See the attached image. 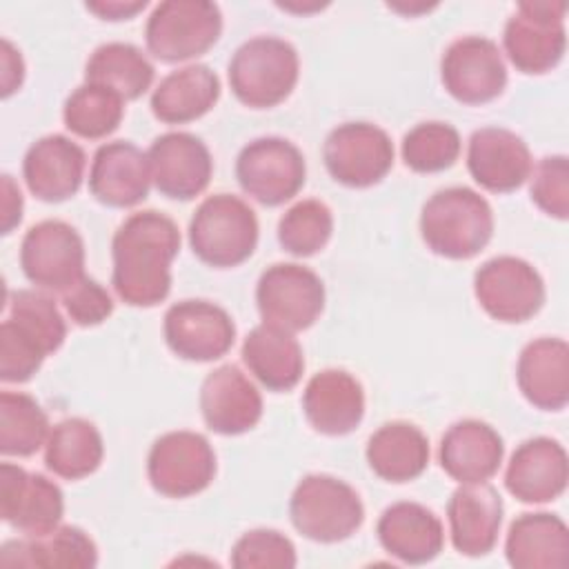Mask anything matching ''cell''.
Listing matches in <instances>:
<instances>
[{
  "label": "cell",
  "instance_id": "6da1fadb",
  "mask_svg": "<svg viewBox=\"0 0 569 569\" xmlns=\"http://www.w3.org/2000/svg\"><path fill=\"white\" fill-rule=\"evenodd\" d=\"M180 251L176 222L158 211L131 213L111 242V282L131 307H153L171 291V262Z\"/></svg>",
  "mask_w": 569,
  "mask_h": 569
},
{
  "label": "cell",
  "instance_id": "7a4b0ae2",
  "mask_svg": "<svg viewBox=\"0 0 569 569\" xmlns=\"http://www.w3.org/2000/svg\"><path fill=\"white\" fill-rule=\"evenodd\" d=\"M420 236L442 258H473L493 236L491 204L469 187L440 189L422 207Z\"/></svg>",
  "mask_w": 569,
  "mask_h": 569
},
{
  "label": "cell",
  "instance_id": "3957f363",
  "mask_svg": "<svg viewBox=\"0 0 569 569\" xmlns=\"http://www.w3.org/2000/svg\"><path fill=\"white\" fill-rule=\"evenodd\" d=\"M300 73L298 51L276 36H258L240 44L229 60L233 96L251 109L280 104L296 87Z\"/></svg>",
  "mask_w": 569,
  "mask_h": 569
},
{
  "label": "cell",
  "instance_id": "277c9868",
  "mask_svg": "<svg viewBox=\"0 0 569 569\" xmlns=\"http://www.w3.org/2000/svg\"><path fill=\"white\" fill-rule=\"evenodd\" d=\"M193 253L218 269L244 262L258 244V218L238 196L213 193L204 198L189 222Z\"/></svg>",
  "mask_w": 569,
  "mask_h": 569
},
{
  "label": "cell",
  "instance_id": "5b68a950",
  "mask_svg": "<svg viewBox=\"0 0 569 569\" xmlns=\"http://www.w3.org/2000/svg\"><path fill=\"white\" fill-rule=\"evenodd\" d=\"M289 516L293 527L316 542H340L356 533L365 507L356 489L333 476H305L291 493Z\"/></svg>",
  "mask_w": 569,
  "mask_h": 569
},
{
  "label": "cell",
  "instance_id": "8992f818",
  "mask_svg": "<svg viewBox=\"0 0 569 569\" xmlns=\"http://www.w3.org/2000/svg\"><path fill=\"white\" fill-rule=\"evenodd\" d=\"M222 13L207 0H164L147 18V49L162 62H182L207 53L220 38Z\"/></svg>",
  "mask_w": 569,
  "mask_h": 569
},
{
  "label": "cell",
  "instance_id": "52a82bcc",
  "mask_svg": "<svg viewBox=\"0 0 569 569\" xmlns=\"http://www.w3.org/2000/svg\"><path fill=\"white\" fill-rule=\"evenodd\" d=\"M305 176L307 164L300 149L276 136L251 140L236 160V178L242 191L264 207L291 200L302 189Z\"/></svg>",
  "mask_w": 569,
  "mask_h": 569
},
{
  "label": "cell",
  "instance_id": "ba28073f",
  "mask_svg": "<svg viewBox=\"0 0 569 569\" xmlns=\"http://www.w3.org/2000/svg\"><path fill=\"white\" fill-rule=\"evenodd\" d=\"M565 2H520L507 20L502 44L511 64L522 73L553 69L567 49Z\"/></svg>",
  "mask_w": 569,
  "mask_h": 569
},
{
  "label": "cell",
  "instance_id": "9c48e42d",
  "mask_svg": "<svg viewBox=\"0 0 569 569\" xmlns=\"http://www.w3.org/2000/svg\"><path fill=\"white\" fill-rule=\"evenodd\" d=\"M262 322L284 331L309 329L325 309V284L307 267L278 262L262 271L256 287Z\"/></svg>",
  "mask_w": 569,
  "mask_h": 569
},
{
  "label": "cell",
  "instance_id": "30bf717a",
  "mask_svg": "<svg viewBox=\"0 0 569 569\" xmlns=\"http://www.w3.org/2000/svg\"><path fill=\"white\" fill-rule=\"evenodd\" d=\"M20 267L36 287L62 293L84 276V242L71 224L42 220L20 242Z\"/></svg>",
  "mask_w": 569,
  "mask_h": 569
},
{
  "label": "cell",
  "instance_id": "8fae6325",
  "mask_svg": "<svg viewBox=\"0 0 569 569\" xmlns=\"http://www.w3.org/2000/svg\"><path fill=\"white\" fill-rule=\"evenodd\" d=\"M322 158L336 182L365 189L391 171L393 144L387 131L371 122H345L327 136Z\"/></svg>",
  "mask_w": 569,
  "mask_h": 569
},
{
  "label": "cell",
  "instance_id": "7c38bea8",
  "mask_svg": "<svg viewBox=\"0 0 569 569\" xmlns=\"http://www.w3.org/2000/svg\"><path fill=\"white\" fill-rule=\"evenodd\" d=\"M151 487L167 498H187L207 489L216 476V453L196 431L160 436L147 458Z\"/></svg>",
  "mask_w": 569,
  "mask_h": 569
},
{
  "label": "cell",
  "instance_id": "4fadbf2b",
  "mask_svg": "<svg viewBox=\"0 0 569 569\" xmlns=\"http://www.w3.org/2000/svg\"><path fill=\"white\" fill-rule=\"evenodd\" d=\"M473 293L493 320L525 322L540 311L545 302V282L527 260L498 256L476 271Z\"/></svg>",
  "mask_w": 569,
  "mask_h": 569
},
{
  "label": "cell",
  "instance_id": "5bb4252c",
  "mask_svg": "<svg viewBox=\"0 0 569 569\" xmlns=\"http://www.w3.org/2000/svg\"><path fill=\"white\" fill-rule=\"evenodd\" d=\"M440 78L458 102L485 104L505 91L507 64L493 40L462 36L442 53Z\"/></svg>",
  "mask_w": 569,
  "mask_h": 569
},
{
  "label": "cell",
  "instance_id": "9a60e30c",
  "mask_svg": "<svg viewBox=\"0 0 569 569\" xmlns=\"http://www.w3.org/2000/svg\"><path fill=\"white\" fill-rule=\"evenodd\" d=\"M162 331L169 349L191 362L218 360L236 340L231 316L207 300H180L171 305L164 313Z\"/></svg>",
  "mask_w": 569,
  "mask_h": 569
},
{
  "label": "cell",
  "instance_id": "2e32d148",
  "mask_svg": "<svg viewBox=\"0 0 569 569\" xmlns=\"http://www.w3.org/2000/svg\"><path fill=\"white\" fill-rule=\"evenodd\" d=\"M64 513L60 487L42 473H29L18 465H0V516L27 536L53 531Z\"/></svg>",
  "mask_w": 569,
  "mask_h": 569
},
{
  "label": "cell",
  "instance_id": "e0dca14e",
  "mask_svg": "<svg viewBox=\"0 0 569 569\" xmlns=\"http://www.w3.org/2000/svg\"><path fill=\"white\" fill-rule=\"evenodd\" d=\"M151 182L173 200H191L202 193L211 180L213 160L207 144L187 131H169L158 136L149 151Z\"/></svg>",
  "mask_w": 569,
  "mask_h": 569
},
{
  "label": "cell",
  "instance_id": "ac0fdd59",
  "mask_svg": "<svg viewBox=\"0 0 569 569\" xmlns=\"http://www.w3.org/2000/svg\"><path fill=\"white\" fill-rule=\"evenodd\" d=\"M467 167L482 189L509 193L527 182L533 162L527 142L518 133L505 127H482L469 138Z\"/></svg>",
  "mask_w": 569,
  "mask_h": 569
},
{
  "label": "cell",
  "instance_id": "d6986e66",
  "mask_svg": "<svg viewBox=\"0 0 569 569\" xmlns=\"http://www.w3.org/2000/svg\"><path fill=\"white\" fill-rule=\"evenodd\" d=\"M569 478V462L565 447L545 436L525 440L509 458L505 471L507 491L520 502L540 505L556 500Z\"/></svg>",
  "mask_w": 569,
  "mask_h": 569
},
{
  "label": "cell",
  "instance_id": "ffe728a7",
  "mask_svg": "<svg viewBox=\"0 0 569 569\" xmlns=\"http://www.w3.org/2000/svg\"><path fill=\"white\" fill-rule=\"evenodd\" d=\"M200 411L211 431L238 436L258 425L262 396L236 365H222L202 380Z\"/></svg>",
  "mask_w": 569,
  "mask_h": 569
},
{
  "label": "cell",
  "instance_id": "44dd1931",
  "mask_svg": "<svg viewBox=\"0 0 569 569\" xmlns=\"http://www.w3.org/2000/svg\"><path fill=\"white\" fill-rule=\"evenodd\" d=\"M151 167L147 153L127 140H113L93 153L89 169L91 196L116 209L133 207L149 196Z\"/></svg>",
  "mask_w": 569,
  "mask_h": 569
},
{
  "label": "cell",
  "instance_id": "7402d4cb",
  "mask_svg": "<svg viewBox=\"0 0 569 569\" xmlns=\"http://www.w3.org/2000/svg\"><path fill=\"white\" fill-rule=\"evenodd\" d=\"M84 151L67 136L51 133L36 140L22 160L29 191L42 202H62L78 193L84 178Z\"/></svg>",
  "mask_w": 569,
  "mask_h": 569
},
{
  "label": "cell",
  "instance_id": "603a6c76",
  "mask_svg": "<svg viewBox=\"0 0 569 569\" xmlns=\"http://www.w3.org/2000/svg\"><path fill=\"white\" fill-rule=\"evenodd\" d=\"M302 411L316 431L345 436L353 431L365 416L362 385L345 369H325L307 382Z\"/></svg>",
  "mask_w": 569,
  "mask_h": 569
},
{
  "label": "cell",
  "instance_id": "cb8c5ba5",
  "mask_svg": "<svg viewBox=\"0 0 569 569\" xmlns=\"http://www.w3.org/2000/svg\"><path fill=\"white\" fill-rule=\"evenodd\" d=\"M447 518L453 547L465 556H485L498 540L502 498L487 482H467L451 493Z\"/></svg>",
  "mask_w": 569,
  "mask_h": 569
},
{
  "label": "cell",
  "instance_id": "d4e9b609",
  "mask_svg": "<svg viewBox=\"0 0 569 569\" xmlns=\"http://www.w3.org/2000/svg\"><path fill=\"white\" fill-rule=\"evenodd\" d=\"M505 445L500 433L482 420H460L440 440V467L460 485L487 482L502 462Z\"/></svg>",
  "mask_w": 569,
  "mask_h": 569
},
{
  "label": "cell",
  "instance_id": "484cf974",
  "mask_svg": "<svg viewBox=\"0 0 569 569\" xmlns=\"http://www.w3.org/2000/svg\"><path fill=\"white\" fill-rule=\"evenodd\" d=\"M516 380L538 409L560 411L569 400V347L562 338H536L518 356Z\"/></svg>",
  "mask_w": 569,
  "mask_h": 569
},
{
  "label": "cell",
  "instance_id": "4316f807",
  "mask_svg": "<svg viewBox=\"0 0 569 569\" xmlns=\"http://www.w3.org/2000/svg\"><path fill=\"white\" fill-rule=\"evenodd\" d=\"M378 540L387 553L407 562L422 565L442 551L445 531L438 516L418 502H393L376 525Z\"/></svg>",
  "mask_w": 569,
  "mask_h": 569
},
{
  "label": "cell",
  "instance_id": "83f0119b",
  "mask_svg": "<svg viewBox=\"0 0 569 569\" xmlns=\"http://www.w3.org/2000/svg\"><path fill=\"white\" fill-rule=\"evenodd\" d=\"M505 556L516 569H560L569 562V529L556 513H522L509 525Z\"/></svg>",
  "mask_w": 569,
  "mask_h": 569
},
{
  "label": "cell",
  "instance_id": "f1b7e54d",
  "mask_svg": "<svg viewBox=\"0 0 569 569\" xmlns=\"http://www.w3.org/2000/svg\"><path fill=\"white\" fill-rule=\"evenodd\" d=\"M242 362L271 391L293 389L305 371V356L293 333L267 322L247 333Z\"/></svg>",
  "mask_w": 569,
  "mask_h": 569
},
{
  "label": "cell",
  "instance_id": "f546056e",
  "mask_svg": "<svg viewBox=\"0 0 569 569\" xmlns=\"http://www.w3.org/2000/svg\"><path fill=\"white\" fill-rule=\"evenodd\" d=\"M220 98V80L207 64H187L160 80L151 111L160 122L182 124L202 118Z\"/></svg>",
  "mask_w": 569,
  "mask_h": 569
},
{
  "label": "cell",
  "instance_id": "4dcf8cb0",
  "mask_svg": "<svg viewBox=\"0 0 569 569\" xmlns=\"http://www.w3.org/2000/svg\"><path fill=\"white\" fill-rule=\"evenodd\" d=\"M0 562L47 569H89L98 565V549L80 527L64 525L44 536H27V540L4 542Z\"/></svg>",
  "mask_w": 569,
  "mask_h": 569
},
{
  "label": "cell",
  "instance_id": "1f68e13d",
  "mask_svg": "<svg viewBox=\"0 0 569 569\" xmlns=\"http://www.w3.org/2000/svg\"><path fill=\"white\" fill-rule=\"evenodd\" d=\"M367 462L371 471L387 482H409L429 465V440L411 422H387L371 433Z\"/></svg>",
  "mask_w": 569,
  "mask_h": 569
},
{
  "label": "cell",
  "instance_id": "d6a6232c",
  "mask_svg": "<svg viewBox=\"0 0 569 569\" xmlns=\"http://www.w3.org/2000/svg\"><path fill=\"white\" fill-rule=\"evenodd\" d=\"M104 456L102 436L84 418H64L51 427L44 442V465L60 478L80 480L93 473Z\"/></svg>",
  "mask_w": 569,
  "mask_h": 569
},
{
  "label": "cell",
  "instance_id": "836d02e7",
  "mask_svg": "<svg viewBox=\"0 0 569 569\" xmlns=\"http://www.w3.org/2000/svg\"><path fill=\"white\" fill-rule=\"evenodd\" d=\"M153 64L129 42L100 44L87 60L84 82L111 89L124 102L140 98L153 82Z\"/></svg>",
  "mask_w": 569,
  "mask_h": 569
},
{
  "label": "cell",
  "instance_id": "e575fe53",
  "mask_svg": "<svg viewBox=\"0 0 569 569\" xmlns=\"http://www.w3.org/2000/svg\"><path fill=\"white\" fill-rule=\"evenodd\" d=\"M49 438L44 409L27 393H0V451L2 456H33Z\"/></svg>",
  "mask_w": 569,
  "mask_h": 569
},
{
  "label": "cell",
  "instance_id": "d590c367",
  "mask_svg": "<svg viewBox=\"0 0 569 569\" xmlns=\"http://www.w3.org/2000/svg\"><path fill=\"white\" fill-rule=\"evenodd\" d=\"M124 116V100L111 89L84 82L78 87L62 107L64 127L89 140L113 133Z\"/></svg>",
  "mask_w": 569,
  "mask_h": 569
},
{
  "label": "cell",
  "instance_id": "8d00e7d4",
  "mask_svg": "<svg viewBox=\"0 0 569 569\" xmlns=\"http://www.w3.org/2000/svg\"><path fill=\"white\" fill-rule=\"evenodd\" d=\"M460 133L447 122H420L402 138V160L416 173L449 169L460 156Z\"/></svg>",
  "mask_w": 569,
  "mask_h": 569
},
{
  "label": "cell",
  "instance_id": "74e56055",
  "mask_svg": "<svg viewBox=\"0 0 569 569\" xmlns=\"http://www.w3.org/2000/svg\"><path fill=\"white\" fill-rule=\"evenodd\" d=\"M56 349L27 322L7 318L0 325V380L27 382Z\"/></svg>",
  "mask_w": 569,
  "mask_h": 569
},
{
  "label": "cell",
  "instance_id": "f35d334b",
  "mask_svg": "<svg viewBox=\"0 0 569 569\" xmlns=\"http://www.w3.org/2000/svg\"><path fill=\"white\" fill-rule=\"evenodd\" d=\"M333 216L320 200H300L278 222V242L284 251L307 258L318 253L331 238Z\"/></svg>",
  "mask_w": 569,
  "mask_h": 569
},
{
  "label": "cell",
  "instance_id": "ab89813d",
  "mask_svg": "<svg viewBox=\"0 0 569 569\" xmlns=\"http://www.w3.org/2000/svg\"><path fill=\"white\" fill-rule=\"evenodd\" d=\"M231 565L238 569H289L296 567V547L276 529H251L236 540Z\"/></svg>",
  "mask_w": 569,
  "mask_h": 569
},
{
  "label": "cell",
  "instance_id": "60d3db41",
  "mask_svg": "<svg viewBox=\"0 0 569 569\" xmlns=\"http://www.w3.org/2000/svg\"><path fill=\"white\" fill-rule=\"evenodd\" d=\"M531 200L545 213L565 220L569 213V162L565 156H547L531 169Z\"/></svg>",
  "mask_w": 569,
  "mask_h": 569
},
{
  "label": "cell",
  "instance_id": "b9f144b4",
  "mask_svg": "<svg viewBox=\"0 0 569 569\" xmlns=\"http://www.w3.org/2000/svg\"><path fill=\"white\" fill-rule=\"evenodd\" d=\"M62 305L78 327H93L113 313L109 291L93 278L82 276L76 284L62 291Z\"/></svg>",
  "mask_w": 569,
  "mask_h": 569
},
{
  "label": "cell",
  "instance_id": "7bdbcfd3",
  "mask_svg": "<svg viewBox=\"0 0 569 569\" xmlns=\"http://www.w3.org/2000/svg\"><path fill=\"white\" fill-rule=\"evenodd\" d=\"M2 233H11L22 220V193L11 176H2Z\"/></svg>",
  "mask_w": 569,
  "mask_h": 569
},
{
  "label": "cell",
  "instance_id": "ee69618b",
  "mask_svg": "<svg viewBox=\"0 0 569 569\" xmlns=\"http://www.w3.org/2000/svg\"><path fill=\"white\" fill-rule=\"evenodd\" d=\"M24 78L22 56L9 40H2V98H9Z\"/></svg>",
  "mask_w": 569,
  "mask_h": 569
},
{
  "label": "cell",
  "instance_id": "f6af8a7d",
  "mask_svg": "<svg viewBox=\"0 0 569 569\" xmlns=\"http://www.w3.org/2000/svg\"><path fill=\"white\" fill-rule=\"evenodd\" d=\"M87 11L96 13L102 20H131L138 11L147 7L144 0L138 2H122V0H102V2H87Z\"/></svg>",
  "mask_w": 569,
  "mask_h": 569
}]
</instances>
